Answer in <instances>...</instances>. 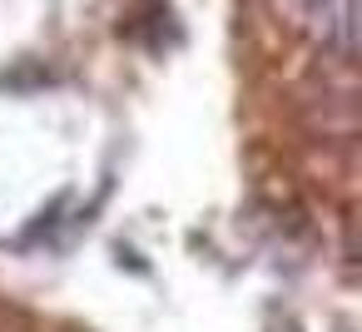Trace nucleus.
Here are the masks:
<instances>
[{
    "instance_id": "f257e3e1",
    "label": "nucleus",
    "mask_w": 362,
    "mask_h": 332,
    "mask_svg": "<svg viewBox=\"0 0 362 332\" xmlns=\"http://www.w3.org/2000/svg\"><path fill=\"white\" fill-rule=\"evenodd\" d=\"M303 25L347 60L357 50V0H303Z\"/></svg>"
}]
</instances>
